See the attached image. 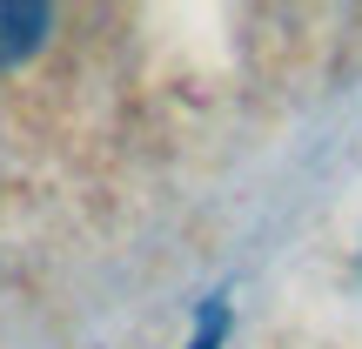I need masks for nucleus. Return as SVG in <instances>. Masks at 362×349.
Segmentation results:
<instances>
[{"instance_id": "nucleus-2", "label": "nucleus", "mask_w": 362, "mask_h": 349, "mask_svg": "<svg viewBox=\"0 0 362 349\" xmlns=\"http://www.w3.org/2000/svg\"><path fill=\"white\" fill-rule=\"evenodd\" d=\"M194 349H208V343H194Z\"/></svg>"}, {"instance_id": "nucleus-1", "label": "nucleus", "mask_w": 362, "mask_h": 349, "mask_svg": "<svg viewBox=\"0 0 362 349\" xmlns=\"http://www.w3.org/2000/svg\"><path fill=\"white\" fill-rule=\"evenodd\" d=\"M40 40H47V7H21V0H0V67L27 61Z\"/></svg>"}]
</instances>
